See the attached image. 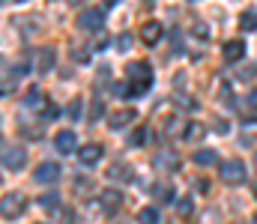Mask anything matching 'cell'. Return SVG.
<instances>
[{
	"instance_id": "obj_15",
	"label": "cell",
	"mask_w": 257,
	"mask_h": 224,
	"mask_svg": "<svg viewBox=\"0 0 257 224\" xmlns=\"http://www.w3.org/2000/svg\"><path fill=\"white\" fill-rule=\"evenodd\" d=\"M203 132H206V129H203L200 123H189L186 132H183V141H197V138H203Z\"/></svg>"
},
{
	"instance_id": "obj_13",
	"label": "cell",
	"mask_w": 257,
	"mask_h": 224,
	"mask_svg": "<svg viewBox=\"0 0 257 224\" xmlns=\"http://www.w3.org/2000/svg\"><path fill=\"white\" fill-rule=\"evenodd\" d=\"M54 66V51L51 48H45V51H39V60H36V69L39 72H48Z\"/></svg>"
},
{
	"instance_id": "obj_19",
	"label": "cell",
	"mask_w": 257,
	"mask_h": 224,
	"mask_svg": "<svg viewBox=\"0 0 257 224\" xmlns=\"http://www.w3.org/2000/svg\"><path fill=\"white\" fill-rule=\"evenodd\" d=\"M24 102H27V108H39V102H42V93L33 87V90L27 93V99H24Z\"/></svg>"
},
{
	"instance_id": "obj_12",
	"label": "cell",
	"mask_w": 257,
	"mask_h": 224,
	"mask_svg": "<svg viewBox=\"0 0 257 224\" xmlns=\"http://www.w3.org/2000/svg\"><path fill=\"white\" fill-rule=\"evenodd\" d=\"M102 206H105V212H117L123 206V194L120 191H102Z\"/></svg>"
},
{
	"instance_id": "obj_16",
	"label": "cell",
	"mask_w": 257,
	"mask_h": 224,
	"mask_svg": "<svg viewBox=\"0 0 257 224\" xmlns=\"http://www.w3.org/2000/svg\"><path fill=\"white\" fill-rule=\"evenodd\" d=\"M138 221L141 224H159V209H156V206L141 209V212H138Z\"/></svg>"
},
{
	"instance_id": "obj_24",
	"label": "cell",
	"mask_w": 257,
	"mask_h": 224,
	"mask_svg": "<svg viewBox=\"0 0 257 224\" xmlns=\"http://www.w3.org/2000/svg\"><path fill=\"white\" fill-rule=\"evenodd\" d=\"M180 212L189 215V212H192V200H183V203H180Z\"/></svg>"
},
{
	"instance_id": "obj_17",
	"label": "cell",
	"mask_w": 257,
	"mask_h": 224,
	"mask_svg": "<svg viewBox=\"0 0 257 224\" xmlns=\"http://www.w3.org/2000/svg\"><path fill=\"white\" fill-rule=\"evenodd\" d=\"M108 176H114V179H132V176H135V173H132V170H128L126 164H111V170H108Z\"/></svg>"
},
{
	"instance_id": "obj_8",
	"label": "cell",
	"mask_w": 257,
	"mask_h": 224,
	"mask_svg": "<svg viewBox=\"0 0 257 224\" xmlns=\"http://www.w3.org/2000/svg\"><path fill=\"white\" fill-rule=\"evenodd\" d=\"M60 176V164L57 161H42L36 167V182H54Z\"/></svg>"
},
{
	"instance_id": "obj_23",
	"label": "cell",
	"mask_w": 257,
	"mask_h": 224,
	"mask_svg": "<svg viewBox=\"0 0 257 224\" xmlns=\"http://www.w3.org/2000/svg\"><path fill=\"white\" fill-rule=\"evenodd\" d=\"M99 114H102V105H99V102H93V111H90V120H96Z\"/></svg>"
},
{
	"instance_id": "obj_6",
	"label": "cell",
	"mask_w": 257,
	"mask_h": 224,
	"mask_svg": "<svg viewBox=\"0 0 257 224\" xmlns=\"http://www.w3.org/2000/svg\"><path fill=\"white\" fill-rule=\"evenodd\" d=\"M27 164V155H24V149L18 147H3V167L6 170H21Z\"/></svg>"
},
{
	"instance_id": "obj_10",
	"label": "cell",
	"mask_w": 257,
	"mask_h": 224,
	"mask_svg": "<svg viewBox=\"0 0 257 224\" xmlns=\"http://www.w3.org/2000/svg\"><path fill=\"white\" fill-rule=\"evenodd\" d=\"M141 39H144V45H156L162 39V24L159 21H147L141 27Z\"/></svg>"
},
{
	"instance_id": "obj_27",
	"label": "cell",
	"mask_w": 257,
	"mask_h": 224,
	"mask_svg": "<svg viewBox=\"0 0 257 224\" xmlns=\"http://www.w3.org/2000/svg\"><path fill=\"white\" fill-rule=\"evenodd\" d=\"M254 224H257V215H254Z\"/></svg>"
},
{
	"instance_id": "obj_4",
	"label": "cell",
	"mask_w": 257,
	"mask_h": 224,
	"mask_svg": "<svg viewBox=\"0 0 257 224\" xmlns=\"http://www.w3.org/2000/svg\"><path fill=\"white\" fill-rule=\"evenodd\" d=\"M24 206H27V203H24V197H21V194H6V197H3V206H0V212H3V218H6V221H12V218H18V215L24 212Z\"/></svg>"
},
{
	"instance_id": "obj_3",
	"label": "cell",
	"mask_w": 257,
	"mask_h": 224,
	"mask_svg": "<svg viewBox=\"0 0 257 224\" xmlns=\"http://www.w3.org/2000/svg\"><path fill=\"white\" fill-rule=\"evenodd\" d=\"M221 176H224V182L239 185V182L245 179V164H242L239 158H227V161L221 164Z\"/></svg>"
},
{
	"instance_id": "obj_22",
	"label": "cell",
	"mask_w": 257,
	"mask_h": 224,
	"mask_svg": "<svg viewBox=\"0 0 257 224\" xmlns=\"http://www.w3.org/2000/svg\"><path fill=\"white\" fill-rule=\"evenodd\" d=\"M248 105L254 108V114H257V87H254V90H251V93H248Z\"/></svg>"
},
{
	"instance_id": "obj_26",
	"label": "cell",
	"mask_w": 257,
	"mask_h": 224,
	"mask_svg": "<svg viewBox=\"0 0 257 224\" xmlns=\"http://www.w3.org/2000/svg\"><path fill=\"white\" fill-rule=\"evenodd\" d=\"M254 197H257V182H254Z\"/></svg>"
},
{
	"instance_id": "obj_18",
	"label": "cell",
	"mask_w": 257,
	"mask_h": 224,
	"mask_svg": "<svg viewBox=\"0 0 257 224\" xmlns=\"http://www.w3.org/2000/svg\"><path fill=\"white\" fill-rule=\"evenodd\" d=\"M239 27L248 33V30H257V12H242L239 15Z\"/></svg>"
},
{
	"instance_id": "obj_14",
	"label": "cell",
	"mask_w": 257,
	"mask_h": 224,
	"mask_svg": "<svg viewBox=\"0 0 257 224\" xmlns=\"http://www.w3.org/2000/svg\"><path fill=\"white\" fill-rule=\"evenodd\" d=\"M194 161L203 164V167H209V164L218 161V155H215V149H197V152H194Z\"/></svg>"
},
{
	"instance_id": "obj_7",
	"label": "cell",
	"mask_w": 257,
	"mask_h": 224,
	"mask_svg": "<svg viewBox=\"0 0 257 224\" xmlns=\"http://www.w3.org/2000/svg\"><path fill=\"white\" fill-rule=\"evenodd\" d=\"M54 147H57V152H60V155H69V152H75V149H78V138H75V132L63 129V132L57 135Z\"/></svg>"
},
{
	"instance_id": "obj_25",
	"label": "cell",
	"mask_w": 257,
	"mask_h": 224,
	"mask_svg": "<svg viewBox=\"0 0 257 224\" xmlns=\"http://www.w3.org/2000/svg\"><path fill=\"white\" fill-rule=\"evenodd\" d=\"M114 3H120V0H105V6H114Z\"/></svg>"
},
{
	"instance_id": "obj_21",
	"label": "cell",
	"mask_w": 257,
	"mask_h": 224,
	"mask_svg": "<svg viewBox=\"0 0 257 224\" xmlns=\"http://www.w3.org/2000/svg\"><path fill=\"white\" fill-rule=\"evenodd\" d=\"M153 191H156L159 197H165V200H174V191H171L168 185H159V188H153Z\"/></svg>"
},
{
	"instance_id": "obj_5",
	"label": "cell",
	"mask_w": 257,
	"mask_h": 224,
	"mask_svg": "<svg viewBox=\"0 0 257 224\" xmlns=\"http://www.w3.org/2000/svg\"><path fill=\"white\" fill-rule=\"evenodd\" d=\"M135 117H138L135 108H117V111L108 114V126H111V129H126V126L135 123Z\"/></svg>"
},
{
	"instance_id": "obj_2",
	"label": "cell",
	"mask_w": 257,
	"mask_h": 224,
	"mask_svg": "<svg viewBox=\"0 0 257 224\" xmlns=\"http://www.w3.org/2000/svg\"><path fill=\"white\" fill-rule=\"evenodd\" d=\"M102 24H105L102 9H84V12L78 15V27H81L84 33H99V30H102Z\"/></svg>"
},
{
	"instance_id": "obj_1",
	"label": "cell",
	"mask_w": 257,
	"mask_h": 224,
	"mask_svg": "<svg viewBox=\"0 0 257 224\" xmlns=\"http://www.w3.org/2000/svg\"><path fill=\"white\" fill-rule=\"evenodd\" d=\"M126 75H128V81H135V84L126 87L128 96H141V93L150 87V81H153V69H150L147 60H132L126 66Z\"/></svg>"
},
{
	"instance_id": "obj_20",
	"label": "cell",
	"mask_w": 257,
	"mask_h": 224,
	"mask_svg": "<svg viewBox=\"0 0 257 224\" xmlns=\"http://www.w3.org/2000/svg\"><path fill=\"white\" fill-rule=\"evenodd\" d=\"M144 141H147V129H138V132L132 135V144H135V147H141Z\"/></svg>"
},
{
	"instance_id": "obj_11",
	"label": "cell",
	"mask_w": 257,
	"mask_h": 224,
	"mask_svg": "<svg viewBox=\"0 0 257 224\" xmlns=\"http://www.w3.org/2000/svg\"><path fill=\"white\" fill-rule=\"evenodd\" d=\"M78 158H81V164L90 167V164H96V161L102 158V147H99V144H87L84 149H78Z\"/></svg>"
},
{
	"instance_id": "obj_9",
	"label": "cell",
	"mask_w": 257,
	"mask_h": 224,
	"mask_svg": "<svg viewBox=\"0 0 257 224\" xmlns=\"http://www.w3.org/2000/svg\"><path fill=\"white\" fill-rule=\"evenodd\" d=\"M224 60H230V63H236V60H242L245 57V42L242 39H230V42H224Z\"/></svg>"
}]
</instances>
